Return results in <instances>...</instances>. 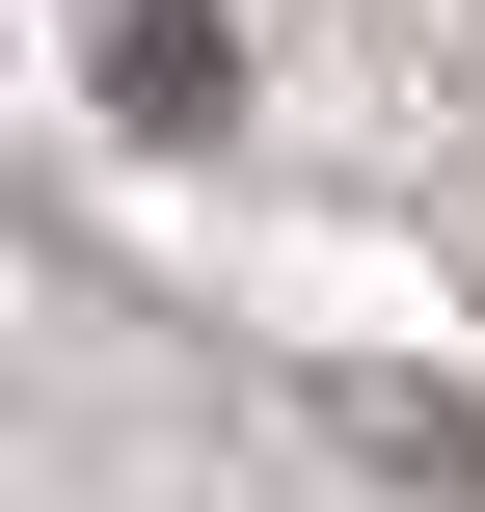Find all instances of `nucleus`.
I'll use <instances>...</instances> for the list:
<instances>
[{
	"label": "nucleus",
	"instance_id": "obj_1",
	"mask_svg": "<svg viewBox=\"0 0 485 512\" xmlns=\"http://www.w3.org/2000/svg\"><path fill=\"white\" fill-rule=\"evenodd\" d=\"M108 81H135V135H216V108H243V27H216V0H135Z\"/></svg>",
	"mask_w": 485,
	"mask_h": 512
}]
</instances>
